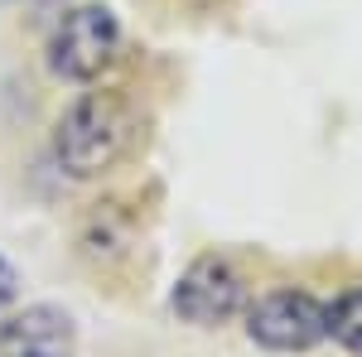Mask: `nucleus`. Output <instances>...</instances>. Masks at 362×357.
Listing matches in <instances>:
<instances>
[{
  "label": "nucleus",
  "mask_w": 362,
  "mask_h": 357,
  "mask_svg": "<svg viewBox=\"0 0 362 357\" xmlns=\"http://www.w3.org/2000/svg\"><path fill=\"white\" fill-rule=\"evenodd\" d=\"M131 140V116L112 92H87L83 102L63 111L54 131V155L73 179H97L102 169L116 165V155Z\"/></svg>",
  "instance_id": "obj_1"
},
{
  "label": "nucleus",
  "mask_w": 362,
  "mask_h": 357,
  "mask_svg": "<svg viewBox=\"0 0 362 357\" xmlns=\"http://www.w3.org/2000/svg\"><path fill=\"white\" fill-rule=\"evenodd\" d=\"M116 44H121V29H116L112 10L107 5H78L58 20L54 39H49V68L68 83H87L116 58Z\"/></svg>",
  "instance_id": "obj_2"
},
{
  "label": "nucleus",
  "mask_w": 362,
  "mask_h": 357,
  "mask_svg": "<svg viewBox=\"0 0 362 357\" xmlns=\"http://www.w3.org/2000/svg\"><path fill=\"white\" fill-rule=\"evenodd\" d=\"M247 333L261 348L305 353L329 333V309L305 290H271L247 309Z\"/></svg>",
  "instance_id": "obj_3"
},
{
  "label": "nucleus",
  "mask_w": 362,
  "mask_h": 357,
  "mask_svg": "<svg viewBox=\"0 0 362 357\" xmlns=\"http://www.w3.org/2000/svg\"><path fill=\"white\" fill-rule=\"evenodd\" d=\"M174 314L184 319V324H198V329H218L227 319H237L242 309H247V280L232 271L227 261L218 256H203L194 261L189 271L179 275V285H174Z\"/></svg>",
  "instance_id": "obj_4"
},
{
  "label": "nucleus",
  "mask_w": 362,
  "mask_h": 357,
  "mask_svg": "<svg viewBox=\"0 0 362 357\" xmlns=\"http://www.w3.org/2000/svg\"><path fill=\"white\" fill-rule=\"evenodd\" d=\"M78 329L58 304H29L0 324V357H73Z\"/></svg>",
  "instance_id": "obj_5"
},
{
  "label": "nucleus",
  "mask_w": 362,
  "mask_h": 357,
  "mask_svg": "<svg viewBox=\"0 0 362 357\" xmlns=\"http://www.w3.org/2000/svg\"><path fill=\"white\" fill-rule=\"evenodd\" d=\"M329 333H334L348 353L362 357V290H348V295L329 309Z\"/></svg>",
  "instance_id": "obj_6"
},
{
  "label": "nucleus",
  "mask_w": 362,
  "mask_h": 357,
  "mask_svg": "<svg viewBox=\"0 0 362 357\" xmlns=\"http://www.w3.org/2000/svg\"><path fill=\"white\" fill-rule=\"evenodd\" d=\"M15 295H20V275H15V266H10V261L0 256V309L15 300Z\"/></svg>",
  "instance_id": "obj_7"
}]
</instances>
